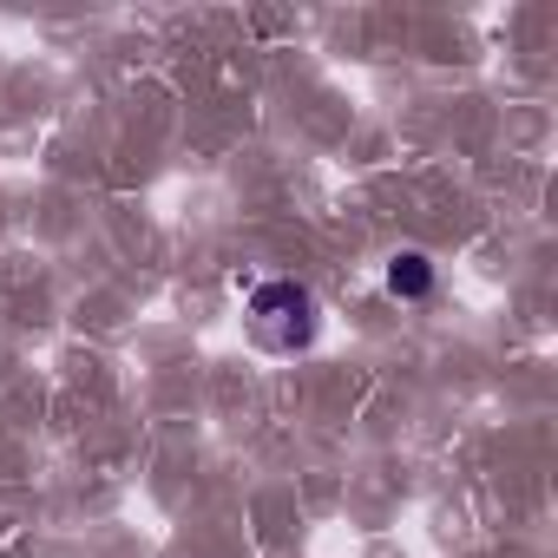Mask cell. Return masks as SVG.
<instances>
[{
    "mask_svg": "<svg viewBox=\"0 0 558 558\" xmlns=\"http://www.w3.org/2000/svg\"><path fill=\"white\" fill-rule=\"evenodd\" d=\"M250 342L269 349V355H296L316 342V296L290 276H276L250 296Z\"/></svg>",
    "mask_w": 558,
    "mask_h": 558,
    "instance_id": "1",
    "label": "cell"
},
{
    "mask_svg": "<svg viewBox=\"0 0 558 558\" xmlns=\"http://www.w3.org/2000/svg\"><path fill=\"white\" fill-rule=\"evenodd\" d=\"M388 290H395V296H408V303H421V296L434 290V263H427L421 250H401V256L388 263Z\"/></svg>",
    "mask_w": 558,
    "mask_h": 558,
    "instance_id": "2",
    "label": "cell"
}]
</instances>
